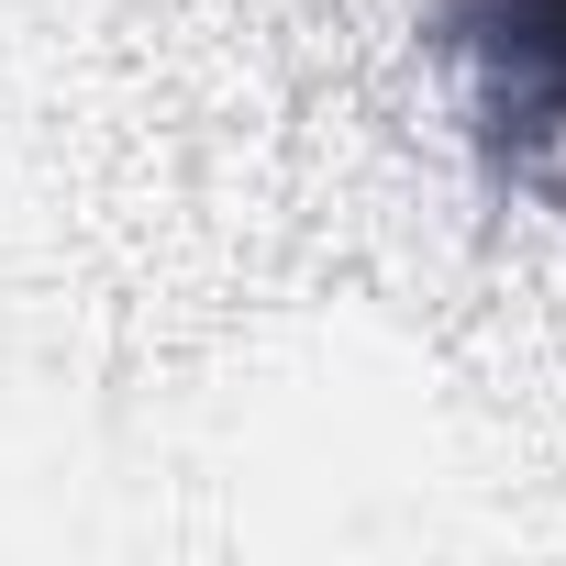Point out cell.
Returning <instances> with one entry per match:
<instances>
[{
  "instance_id": "cell-1",
  "label": "cell",
  "mask_w": 566,
  "mask_h": 566,
  "mask_svg": "<svg viewBox=\"0 0 566 566\" xmlns=\"http://www.w3.org/2000/svg\"><path fill=\"white\" fill-rule=\"evenodd\" d=\"M433 56L467 134L522 189H566V0H444Z\"/></svg>"
}]
</instances>
